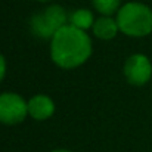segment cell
Masks as SVG:
<instances>
[{
  "mask_svg": "<svg viewBox=\"0 0 152 152\" xmlns=\"http://www.w3.org/2000/svg\"><path fill=\"white\" fill-rule=\"evenodd\" d=\"M50 55L61 68H75L84 64L92 55V42L86 31L74 25L62 27L52 39Z\"/></svg>",
  "mask_w": 152,
  "mask_h": 152,
  "instance_id": "obj_1",
  "label": "cell"
},
{
  "mask_svg": "<svg viewBox=\"0 0 152 152\" xmlns=\"http://www.w3.org/2000/svg\"><path fill=\"white\" fill-rule=\"evenodd\" d=\"M52 152H71V151H68V149H56V151H52Z\"/></svg>",
  "mask_w": 152,
  "mask_h": 152,
  "instance_id": "obj_11",
  "label": "cell"
},
{
  "mask_svg": "<svg viewBox=\"0 0 152 152\" xmlns=\"http://www.w3.org/2000/svg\"><path fill=\"white\" fill-rule=\"evenodd\" d=\"M40 1H48V0H40Z\"/></svg>",
  "mask_w": 152,
  "mask_h": 152,
  "instance_id": "obj_12",
  "label": "cell"
},
{
  "mask_svg": "<svg viewBox=\"0 0 152 152\" xmlns=\"http://www.w3.org/2000/svg\"><path fill=\"white\" fill-rule=\"evenodd\" d=\"M120 3H121V0H93L95 9L105 16L115 13L117 9L120 7Z\"/></svg>",
  "mask_w": 152,
  "mask_h": 152,
  "instance_id": "obj_9",
  "label": "cell"
},
{
  "mask_svg": "<svg viewBox=\"0 0 152 152\" xmlns=\"http://www.w3.org/2000/svg\"><path fill=\"white\" fill-rule=\"evenodd\" d=\"M120 28L117 25V21H114L109 16L99 18L93 24V33H95V36L102 39V40H111V39H114L117 36V31Z\"/></svg>",
  "mask_w": 152,
  "mask_h": 152,
  "instance_id": "obj_7",
  "label": "cell"
},
{
  "mask_svg": "<svg viewBox=\"0 0 152 152\" xmlns=\"http://www.w3.org/2000/svg\"><path fill=\"white\" fill-rule=\"evenodd\" d=\"M28 112V103L16 93L0 95V123L13 126L24 121Z\"/></svg>",
  "mask_w": 152,
  "mask_h": 152,
  "instance_id": "obj_4",
  "label": "cell"
},
{
  "mask_svg": "<svg viewBox=\"0 0 152 152\" xmlns=\"http://www.w3.org/2000/svg\"><path fill=\"white\" fill-rule=\"evenodd\" d=\"M118 28L132 37H145L152 33V10L149 6L130 1L121 6L117 13Z\"/></svg>",
  "mask_w": 152,
  "mask_h": 152,
  "instance_id": "obj_2",
  "label": "cell"
},
{
  "mask_svg": "<svg viewBox=\"0 0 152 152\" xmlns=\"http://www.w3.org/2000/svg\"><path fill=\"white\" fill-rule=\"evenodd\" d=\"M4 72H6V61H4V58L0 55V81L3 80Z\"/></svg>",
  "mask_w": 152,
  "mask_h": 152,
  "instance_id": "obj_10",
  "label": "cell"
},
{
  "mask_svg": "<svg viewBox=\"0 0 152 152\" xmlns=\"http://www.w3.org/2000/svg\"><path fill=\"white\" fill-rule=\"evenodd\" d=\"M69 22L75 28H80V30L86 31L87 28L93 27L95 19H93V13L90 10H87V9H78V10H75V12H72L69 15Z\"/></svg>",
  "mask_w": 152,
  "mask_h": 152,
  "instance_id": "obj_8",
  "label": "cell"
},
{
  "mask_svg": "<svg viewBox=\"0 0 152 152\" xmlns=\"http://www.w3.org/2000/svg\"><path fill=\"white\" fill-rule=\"evenodd\" d=\"M124 74L130 84L145 86L152 77V64L148 56L142 53L132 55L124 65Z\"/></svg>",
  "mask_w": 152,
  "mask_h": 152,
  "instance_id": "obj_5",
  "label": "cell"
},
{
  "mask_svg": "<svg viewBox=\"0 0 152 152\" xmlns=\"http://www.w3.org/2000/svg\"><path fill=\"white\" fill-rule=\"evenodd\" d=\"M66 21H68V16H66L65 9L58 4H52L45 12L33 15L31 31L34 36L43 40H49V39H53V36L62 27L66 25Z\"/></svg>",
  "mask_w": 152,
  "mask_h": 152,
  "instance_id": "obj_3",
  "label": "cell"
},
{
  "mask_svg": "<svg viewBox=\"0 0 152 152\" xmlns=\"http://www.w3.org/2000/svg\"><path fill=\"white\" fill-rule=\"evenodd\" d=\"M55 112V103L46 95H37L33 96L28 102V114L39 121L48 120Z\"/></svg>",
  "mask_w": 152,
  "mask_h": 152,
  "instance_id": "obj_6",
  "label": "cell"
}]
</instances>
